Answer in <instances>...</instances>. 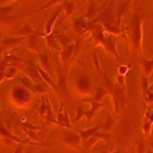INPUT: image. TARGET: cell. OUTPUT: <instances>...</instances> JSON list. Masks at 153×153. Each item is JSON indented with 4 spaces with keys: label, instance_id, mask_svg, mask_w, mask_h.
<instances>
[{
    "label": "cell",
    "instance_id": "1",
    "mask_svg": "<svg viewBox=\"0 0 153 153\" xmlns=\"http://www.w3.org/2000/svg\"><path fill=\"white\" fill-rule=\"evenodd\" d=\"M61 140L68 147H70L72 149H80V147L82 145L81 135L77 132V130H74V129L64 130Z\"/></svg>",
    "mask_w": 153,
    "mask_h": 153
},
{
    "label": "cell",
    "instance_id": "2",
    "mask_svg": "<svg viewBox=\"0 0 153 153\" xmlns=\"http://www.w3.org/2000/svg\"><path fill=\"white\" fill-rule=\"evenodd\" d=\"M132 43L135 52H141V43H142V17L141 15H136L132 21Z\"/></svg>",
    "mask_w": 153,
    "mask_h": 153
},
{
    "label": "cell",
    "instance_id": "3",
    "mask_svg": "<svg viewBox=\"0 0 153 153\" xmlns=\"http://www.w3.org/2000/svg\"><path fill=\"white\" fill-rule=\"evenodd\" d=\"M76 90L81 96H90L93 88V83L91 81V79L88 76H80V77L76 80Z\"/></svg>",
    "mask_w": 153,
    "mask_h": 153
},
{
    "label": "cell",
    "instance_id": "4",
    "mask_svg": "<svg viewBox=\"0 0 153 153\" xmlns=\"http://www.w3.org/2000/svg\"><path fill=\"white\" fill-rule=\"evenodd\" d=\"M113 96V102H114V107H115V113L119 114L124 108H125V91L124 87H118L111 92Z\"/></svg>",
    "mask_w": 153,
    "mask_h": 153
},
{
    "label": "cell",
    "instance_id": "5",
    "mask_svg": "<svg viewBox=\"0 0 153 153\" xmlns=\"http://www.w3.org/2000/svg\"><path fill=\"white\" fill-rule=\"evenodd\" d=\"M105 138H110V134H107V132H97V134H94L92 137H90L87 140L86 142H83L82 143V146H83V148L86 149V151H91L92 148H93V146L98 142V141H100V140H105Z\"/></svg>",
    "mask_w": 153,
    "mask_h": 153
},
{
    "label": "cell",
    "instance_id": "6",
    "mask_svg": "<svg viewBox=\"0 0 153 153\" xmlns=\"http://www.w3.org/2000/svg\"><path fill=\"white\" fill-rule=\"evenodd\" d=\"M85 102H86V103H91V107H92L90 110H87V111L85 113V117H86V119H87V123H91V120H92L93 117H94V114H96L100 108H107L105 104L98 103V102H96V100H93V99H86Z\"/></svg>",
    "mask_w": 153,
    "mask_h": 153
},
{
    "label": "cell",
    "instance_id": "7",
    "mask_svg": "<svg viewBox=\"0 0 153 153\" xmlns=\"http://www.w3.org/2000/svg\"><path fill=\"white\" fill-rule=\"evenodd\" d=\"M102 127H103V124L102 123H98L97 125H94L93 127H90V129H87V130H77V132L81 135V138H82V143L86 142L88 138L92 137L94 134H97Z\"/></svg>",
    "mask_w": 153,
    "mask_h": 153
},
{
    "label": "cell",
    "instance_id": "8",
    "mask_svg": "<svg viewBox=\"0 0 153 153\" xmlns=\"http://www.w3.org/2000/svg\"><path fill=\"white\" fill-rule=\"evenodd\" d=\"M25 39H27L26 37H15V38H4L1 41V47L4 49L6 48H12V47H16L19 44H21Z\"/></svg>",
    "mask_w": 153,
    "mask_h": 153
},
{
    "label": "cell",
    "instance_id": "9",
    "mask_svg": "<svg viewBox=\"0 0 153 153\" xmlns=\"http://www.w3.org/2000/svg\"><path fill=\"white\" fill-rule=\"evenodd\" d=\"M92 34H93V38L97 44H102V45H105V42H107V38L104 37L103 34V30H102L100 26H94L92 28Z\"/></svg>",
    "mask_w": 153,
    "mask_h": 153
},
{
    "label": "cell",
    "instance_id": "10",
    "mask_svg": "<svg viewBox=\"0 0 153 153\" xmlns=\"http://www.w3.org/2000/svg\"><path fill=\"white\" fill-rule=\"evenodd\" d=\"M58 75H59V81H58V90H59V93L65 97L66 96V76H65V72L62 70H58Z\"/></svg>",
    "mask_w": 153,
    "mask_h": 153
},
{
    "label": "cell",
    "instance_id": "11",
    "mask_svg": "<svg viewBox=\"0 0 153 153\" xmlns=\"http://www.w3.org/2000/svg\"><path fill=\"white\" fill-rule=\"evenodd\" d=\"M27 71H28V75H30V79L32 81H34L36 83L38 82H43V79H42V76L39 74V71H38L37 66H34L33 64H30L28 62V65H27Z\"/></svg>",
    "mask_w": 153,
    "mask_h": 153
},
{
    "label": "cell",
    "instance_id": "12",
    "mask_svg": "<svg viewBox=\"0 0 153 153\" xmlns=\"http://www.w3.org/2000/svg\"><path fill=\"white\" fill-rule=\"evenodd\" d=\"M74 52H75V45L74 44H70L66 48H64L62 53H61V61L64 62L65 66H68L69 61L71 60V56L74 55Z\"/></svg>",
    "mask_w": 153,
    "mask_h": 153
},
{
    "label": "cell",
    "instance_id": "13",
    "mask_svg": "<svg viewBox=\"0 0 153 153\" xmlns=\"http://www.w3.org/2000/svg\"><path fill=\"white\" fill-rule=\"evenodd\" d=\"M104 48H105V50H107V53L111 54L114 58H117V59L119 58V56H118V52H117V45H115V42H114L111 34L107 38V42H105Z\"/></svg>",
    "mask_w": 153,
    "mask_h": 153
},
{
    "label": "cell",
    "instance_id": "14",
    "mask_svg": "<svg viewBox=\"0 0 153 153\" xmlns=\"http://www.w3.org/2000/svg\"><path fill=\"white\" fill-rule=\"evenodd\" d=\"M60 12H61V9H58V10L54 12V14H53L52 19H49V21L47 22V25H45V30H44L45 36H48V34H52V31H53V27H54V23H55L56 19L59 17Z\"/></svg>",
    "mask_w": 153,
    "mask_h": 153
},
{
    "label": "cell",
    "instance_id": "15",
    "mask_svg": "<svg viewBox=\"0 0 153 153\" xmlns=\"http://www.w3.org/2000/svg\"><path fill=\"white\" fill-rule=\"evenodd\" d=\"M74 28H75L76 33H77L79 36H81L88 28V26L86 25L83 19H75V21H74Z\"/></svg>",
    "mask_w": 153,
    "mask_h": 153
},
{
    "label": "cell",
    "instance_id": "16",
    "mask_svg": "<svg viewBox=\"0 0 153 153\" xmlns=\"http://www.w3.org/2000/svg\"><path fill=\"white\" fill-rule=\"evenodd\" d=\"M20 37H30V36H33V34H37L36 33V31L33 30V27L31 26V25H28V23H26V25H23V26L16 32Z\"/></svg>",
    "mask_w": 153,
    "mask_h": 153
},
{
    "label": "cell",
    "instance_id": "17",
    "mask_svg": "<svg viewBox=\"0 0 153 153\" xmlns=\"http://www.w3.org/2000/svg\"><path fill=\"white\" fill-rule=\"evenodd\" d=\"M27 48L30 50L34 53H38L39 52V47H38V38H37V34H33V36H30L27 37Z\"/></svg>",
    "mask_w": 153,
    "mask_h": 153
},
{
    "label": "cell",
    "instance_id": "18",
    "mask_svg": "<svg viewBox=\"0 0 153 153\" xmlns=\"http://www.w3.org/2000/svg\"><path fill=\"white\" fill-rule=\"evenodd\" d=\"M21 129L25 131V132H26L27 134V136L30 137V140H31V142L33 143V142H39L41 145H43L44 147H47V145L42 141V138L39 137V136H38L37 134H36V131H32V130H27V129H25V127H21Z\"/></svg>",
    "mask_w": 153,
    "mask_h": 153
},
{
    "label": "cell",
    "instance_id": "19",
    "mask_svg": "<svg viewBox=\"0 0 153 153\" xmlns=\"http://www.w3.org/2000/svg\"><path fill=\"white\" fill-rule=\"evenodd\" d=\"M107 94H108V91L105 90L104 87H100V86H99L97 90H96V94H94V97H93L92 99L96 100V102H98V103H102Z\"/></svg>",
    "mask_w": 153,
    "mask_h": 153
},
{
    "label": "cell",
    "instance_id": "20",
    "mask_svg": "<svg viewBox=\"0 0 153 153\" xmlns=\"http://www.w3.org/2000/svg\"><path fill=\"white\" fill-rule=\"evenodd\" d=\"M142 66H143V72L146 77L151 76V74L153 72V59L152 60L142 59Z\"/></svg>",
    "mask_w": 153,
    "mask_h": 153
},
{
    "label": "cell",
    "instance_id": "21",
    "mask_svg": "<svg viewBox=\"0 0 153 153\" xmlns=\"http://www.w3.org/2000/svg\"><path fill=\"white\" fill-rule=\"evenodd\" d=\"M45 41H47V44H48L50 48H53V49H55V50H59V49H60L59 43H58V38H56L53 33L45 36Z\"/></svg>",
    "mask_w": 153,
    "mask_h": 153
},
{
    "label": "cell",
    "instance_id": "22",
    "mask_svg": "<svg viewBox=\"0 0 153 153\" xmlns=\"http://www.w3.org/2000/svg\"><path fill=\"white\" fill-rule=\"evenodd\" d=\"M39 60H41V64H42L43 70L49 71V69H50V59H49L48 52H44L43 54H39Z\"/></svg>",
    "mask_w": 153,
    "mask_h": 153
},
{
    "label": "cell",
    "instance_id": "23",
    "mask_svg": "<svg viewBox=\"0 0 153 153\" xmlns=\"http://www.w3.org/2000/svg\"><path fill=\"white\" fill-rule=\"evenodd\" d=\"M48 104H49V99L47 96H44L42 98V104L39 107V109H38V113H39L41 117H44L45 115V111H48Z\"/></svg>",
    "mask_w": 153,
    "mask_h": 153
},
{
    "label": "cell",
    "instance_id": "24",
    "mask_svg": "<svg viewBox=\"0 0 153 153\" xmlns=\"http://www.w3.org/2000/svg\"><path fill=\"white\" fill-rule=\"evenodd\" d=\"M34 91H36L37 93H39V94H45L47 91H48V87H47L45 82L43 81V82L36 83V85H34Z\"/></svg>",
    "mask_w": 153,
    "mask_h": 153
},
{
    "label": "cell",
    "instance_id": "25",
    "mask_svg": "<svg viewBox=\"0 0 153 153\" xmlns=\"http://www.w3.org/2000/svg\"><path fill=\"white\" fill-rule=\"evenodd\" d=\"M62 7L65 9L66 15H68V16L72 15V14H74V11H75V4H74L72 1H69V0H66V1H64Z\"/></svg>",
    "mask_w": 153,
    "mask_h": 153
},
{
    "label": "cell",
    "instance_id": "26",
    "mask_svg": "<svg viewBox=\"0 0 153 153\" xmlns=\"http://www.w3.org/2000/svg\"><path fill=\"white\" fill-rule=\"evenodd\" d=\"M152 123H151V120L146 117L145 118V123H143V126H142V130H143V134L146 135V136H148V135H151V131H152Z\"/></svg>",
    "mask_w": 153,
    "mask_h": 153
},
{
    "label": "cell",
    "instance_id": "27",
    "mask_svg": "<svg viewBox=\"0 0 153 153\" xmlns=\"http://www.w3.org/2000/svg\"><path fill=\"white\" fill-rule=\"evenodd\" d=\"M12 11H14V6H1V21H5Z\"/></svg>",
    "mask_w": 153,
    "mask_h": 153
},
{
    "label": "cell",
    "instance_id": "28",
    "mask_svg": "<svg viewBox=\"0 0 153 153\" xmlns=\"http://www.w3.org/2000/svg\"><path fill=\"white\" fill-rule=\"evenodd\" d=\"M17 71H19V69H17V68L11 66V68H9V69H7V71L4 74V76H5L6 79H12V77H15V76H16Z\"/></svg>",
    "mask_w": 153,
    "mask_h": 153
},
{
    "label": "cell",
    "instance_id": "29",
    "mask_svg": "<svg viewBox=\"0 0 153 153\" xmlns=\"http://www.w3.org/2000/svg\"><path fill=\"white\" fill-rule=\"evenodd\" d=\"M47 121L48 123H56V119L54 117V113H53V109L50 107V103L48 104V111H47Z\"/></svg>",
    "mask_w": 153,
    "mask_h": 153
},
{
    "label": "cell",
    "instance_id": "30",
    "mask_svg": "<svg viewBox=\"0 0 153 153\" xmlns=\"http://www.w3.org/2000/svg\"><path fill=\"white\" fill-rule=\"evenodd\" d=\"M56 38H58V41L61 43V45H64V48H66L68 45L71 44L70 43V39H69L66 36H64V34H59V36H56Z\"/></svg>",
    "mask_w": 153,
    "mask_h": 153
},
{
    "label": "cell",
    "instance_id": "31",
    "mask_svg": "<svg viewBox=\"0 0 153 153\" xmlns=\"http://www.w3.org/2000/svg\"><path fill=\"white\" fill-rule=\"evenodd\" d=\"M103 83L109 88V91L110 92H114V90H115V87H114V85H113V81L111 80H109L107 76H103Z\"/></svg>",
    "mask_w": 153,
    "mask_h": 153
},
{
    "label": "cell",
    "instance_id": "32",
    "mask_svg": "<svg viewBox=\"0 0 153 153\" xmlns=\"http://www.w3.org/2000/svg\"><path fill=\"white\" fill-rule=\"evenodd\" d=\"M113 125H114L113 118H111V117H108V118H107V121L103 124V127H102V129H103V130H110L111 127H113Z\"/></svg>",
    "mask_w": 153,
    "mask_h": 153
},
{
    "label": "cell",
    "instance_id": "33",
    "mask_svg": "<svg viewBox=\"0 0 153 153\" xmlns=\"http://www.w3.org/2000/svg\"><path fill=\"white\" fill-rule=\"evenodd\" d=\"M94 14H96V7H94V5L93 4H91V6L88 7V10H87V12H86V17L87 19H91V17H93L94 16Z\"/></svg>",
    "mask_w": 153,
    "mask_h": 153
},
{
    "label": "cell",
    "instance_id": "34",
    "mask_svg": "<svg viewBox=\"0 0 153 153\" xmlns=\"http://www.w3.org/2000/svg\"><path fill=\"white\" fill-rule=\"evenodd\" d=\"M85 113H86V110H85L82 107H79V108H77V114H76V118H75V121H76V123L80 121V119H81L82 117H85Z\"/></svg>",
    "mask_w": 153,
    "mask_h": 153
},
{
    "label": "cell",
    "instance_id": "35",
    "mask_svg": "<svg viewBox=\"0 0 153 153\" xmlns=\"http://www.w3.org/2000/svg\"><path fill=\"white\" fill-rule=\"evenodd\" d=\"M141 82H142V91H143V94L147 96L149 88H148V82H147V77H146V76H143V77H142V81H141Z\"/></svg>",
    "mask_w": 153,
    "mask_h": 153
},
{
    "label": "cell",
    "instance_id": "36",
    "mask_svg": "<svg viewBox=\"0 0 153 153\" xmlns=\"http://www.w3.org/2000/svg\"><path fill=\"white\" fill-rule=\"evenodd\" d=\"M21 127H25L27 130H32V131H38V130H42L43 127H38V126H34V125H31V124H22Z\"/></svg>",
    "mask_w": 153,
    "mask_h": 153
},
{
    "label": "cell",
    "instance_id": "37",
    "mask_svg": "<svg viewBox=\"0 0 153 153\" xmlns=\"http://www.w3.org/2000/svg\"><path fill=\"white\" fill-rule=\"evenodd\" d=\"M146 146L143 143V141L141 140V141H138L137 142V153H146Z\"/></svg>",
    "mask_w": 153,
    "mask_h": 153
},
{
    "label": "cell",
    "instance_id": "38",
    "mask_svg": "<svg viewBox=\"0 0 153 153\" xmlns=\"http://www.w3.org/2000/svg\"><path fill=\"white\" fill-rule=\"evenodd\" d=\"M4 60L6 61V62H10V61H17V62H23L20 58H17V56H15V55H6L5 58H4Z\"/></svg>",
    "mask_w": 153,
    "mask_h": 153
},
{
    "label": "cell",
    "instance_id": "39",
    "mask_svg": "<svg viewBox=\"0 0 153 153\" xmlns=\"http://www.w3.org/2000/svg\"><path fill=\"white\" fill-rule=\"evenodd\" d=\"M93 62H94V66L98 71V74H100V65H99V61H98V56H97V53H93Z\"/></svg>",
    "mask_w": 153,
    "mask_h": 153
},
{
    "label": "cell",
    "instance_id": "40",
    "mask_svg": "<svg viewBox=\"0 0 153 153\" xmlns=\"http://www.w3.org/2000/svg\"><path fill=\"white\" fill-rule=\"evenodd\" d=\"M117 80H118V83H119L121 87H124V82H125L124 75H118V76H117Z\"/></svg>",
    "mask_w": 153,
    "mask_h": 153
},
{
    "label": "cell",
    "instance_id": "41",
    "mask_svg": "<svg viewBox=\"0 0 153 153\" xmlns=\"http://www.w3.org/2000/svg\"><path fill=\"white\" fill-rule=\"evenodd\" d=\"M147 100H148V103L153 104V92H149L148 91V93H147Z\"/></svg>",
    "mask_w": 153,
    "mask_h": 153
},
{
    "label": "cell",
    "instance_id": "42",
    "mask_svg": "<svg viewBox=\"0 0 153 153\" xmlns=\"http://www.w3.org/2000/svg\"><path fill=\"white\" fill-rule=\"evenodd\" d=\"M59 1H61V0H50V1L44 6V9H47V7H49V6H52V5H54V4L59 3Z\"/></svg>",
    "mask_w": 153,
    "mask_h": 153
},
{
    "label": "cell",
    "instance_id": "43",
    "mask_svg": "<svg viewBox=\"0 0 153 153\" xmlns=\"http://www.w3.org/2000/svg\"><path fill=\"white\" fill-rule=\"evenodd\" d=\"M14 153H23V146L22 145H19V147L16 148V151Z\"/></svg>",
    "mask_w": 153,
    "mask_h": 153
},
{
    "label": "cell",
    "instance_id": "44",
    "mask_svg": "<svg viewBox=\"0 0 153 153\" xmlns=\"http://www.w3.org/2000/svg\"><path fill=\"white\" fill-rule=\"evenodd\" d=\"M151 146H152V151H149V149H147V151H146V153H153V143H152Z\"/></svg>",
    "mask_w": 153,
    "mask_h": 153
},
{
    "label": "cell",
    "instance_id": "45",
    "mask_svg": "<svg viewBox=\"0 0 153 153\" xmlns=\"http://www.w3.org/2000/svg\"><path fill=\"white\" fill-rule=\"evenodd\" d=\"M148 91H149V92H151V91H153V85L149 87V90H148Z\"/></svg>",
    "mask_w": 153,
    "mask_h": 153
},
{
    "label": "cell",
    "instance_id": "46",
    "mask_svg": "<svg viewBox=\"0 0 153 153\" xmlns=\"http://www.w3.org/2000/svg\"><path fill=\"white\" fill-rule=\"evenodd\" d=\"M108 153H114V152H113V151H109V152H108Z\"/></svg>",
    "mask_w": 153,
    "mask_h": 153
},
{
    "label": "cell",
    "instance_id": "47",
    "mask_svg": "<svg viewBox=\"0 0 153 153\" xmlns=\"http://www.w3.org/2000/svg\"><path fill=\"white\" fill-rule=\"evenodd\" d=\"M151 53H152V54H153V50H152V49H151Z\"/></svg>",
    "mask_w": 153,
    "mask_h": 153
},
{
    "label": "cell",
    "instance_id": "48",
    "mask_svg": "<svg viewBox=\"0 0 153 153\" xmlns=\"http://www.w3.org/2000/svg\"><path fill=\"white\" fill-rule=\"evenodd\" d=\"M102 153H105V152H102Z\"/></svg>",
    "mask_w": 153,
    "mask_h": 153
}]
</instances>
